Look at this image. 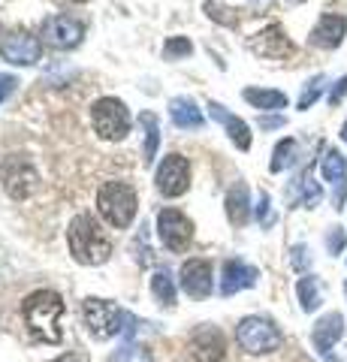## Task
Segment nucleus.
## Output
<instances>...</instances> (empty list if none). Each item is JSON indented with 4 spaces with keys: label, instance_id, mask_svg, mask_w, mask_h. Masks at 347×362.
I'll return each mask as SVG.
<instances>
[{
    "label": "nucleus",
    "instance_id": "bb28decb",
    "mask_svg": "<svg viewBox=\"0 0 347 362\" xmlns=\"http://www.w3.org/2000/svg\"><path fill=\"white\" fill-rule=\"evenodd\" d=\"M296 139H281L275 145V151H272V163H269V169L272 173H281V169H287V166H293V160H296Z\"/></svg>",
    "mask_w": 347,
    "mask_h": 362
},
{
    "label": "nucleus",
    "instance_id": "72a5a7b5",
    "mask_svg": "<svg viewBox=\"0 0 347 362\" xmlns=\"http://www.w3.org/2000/svg\"><path fill=\"white\" fill-rule=\"evenodd\" d=\"M344 97H347V76H341L339 82L332 85V90H329V106H339Z\"/></svg>",
    "mask_w": 347,
    "mask_h": 362
},
{
    "label": "nucleus",
    "instance_id": "f8f14e48",
    "mask_svg": "<svg viewBox=\"0 0 347 362\" xmlns=\"http://www.w3.org/2000/svg\"><path fill=\"white\" fill-rule=\"evenodd\" d=\"M0 54H4V61H9V64L30 66V64H37V61H40L42 45H40L37 37H30V33L16 30V33H9V37L0 42Z\"/></svg>",
    "mask_w": 347,
    "mask_h": 362
},
{
    "label": "nucleus",
    "instance_id": "c03bdc74",
    "mask_svg": "<svg viewBox=\"0 0 347 362\" xmlns=\"http://www.w3.org/2000/svg\"><path fill=\"white\" fill-rule=\"evenodd\" d=\"M344 293H347V284H344Z\"/></svg>",
    "mask_w": 347,
    "mask_h": 362
},
{
    "label": "nucleus",
    "instance_id": "4be33fe9",
    "mask_svg": "<svg viewBox=\"0 0 347 362\" xmlns=\"http://www.w3.org/2000/svg\"><path fill=\"white\" fill-rule=\"evenodd\" d=\"M139 124H142V130H145V163H154V157H158V145H160L158 115H154V112H142Z\"/></svg>",
    "mask_w": 347,
    "mask_h": 362
},
{
    "label": "nucleus",
    "instance_id": "423d86ee",
    "mask_svg": "<svg viewBox=\"0 0 347 362\" xmlns=\"http://www.w3.org/2000/svg\"><path fill=\"white\" fill-rule=\"evenodd\" d=\"M91 124L100 139L118 142L130 133V112L127 106L115 97H100L97 103L91 106Z\"/></svg>",
    "mask_w": 347,
    "mask_h": 362
},
{
    "label": "nucleus",
    "instance_id": "1a4fd4ad",
    "mask_svg": "<svg viewBox=\"0 0 347 362\" xmlns=\"http://www.w3.org/2000/svg\"><path fill=\"white\" fill-rule=\"evenodd\" d=\"M154 181H158V190L163 197H182L184 190L190 187V163H187V157L166 154L163 163L158 166Z\"/></svg>",
    "mask_w": 347,
    "mask_h": 362
},
{
    "label": "nucleus",
    "instance_id": "6e6552de",
    "mask_svg": "<svg viewBox=\"0 0 347 362\" xmlns=\"http://www.w3.org/2000/svg\"><path fill=\"white\" fill-rule=\"evenodd\" d=\"M158 235L172 254H182V251H187L190 239H194V223L178 209H160L158 211Z\"/></svg>",
    "mask_w": 347,
    "mask_h": 362
},
{
    "label": "nucleus",
    "instance_id": "2eb2a0df",
    "mask_svg": "<svg viewBox=\"0 0 347 362\" xmlns=\"http://www.w3.org/2000/svg\"><path fill=\"white\" fill-rule=\"evenodd\" d=\"M344 33H347V18L327 13V16H320V21H317L314 28H311L308 42L314 45V49L332 52V49H339V45L344 42Z\"/></svg>",
    "mask_w": 347,
    "mask_h": 362
},
{
    "label": "nucleus",
    "instance_id": "7ed1b4c3",
    "mask_svg": "<svg viewBox=\"0 0 347 362\" xmlns=\"http://www.w3.org/2000/svg\"><path fill=\"white\" fill-rule=\"evenodd\" d=\"M82 320H85V329L97 341H106L112 335H133L136 326H142L133 314H127L124 308H118L115 302H106V299H85Z\"/></svg>",
    "mask_w": 347,
    "mask_h": 362
},
{
    "label": "nucleus",
    "instance_id": "4468645a",
    "mask_svg": "<svg viewBox=\"0 0 347 362\" xmlns=\"http://www.w3.org/2000/svg\"><path fill=\"white\" fill-rule=\"evenodd\" d=\"M182 290L187 293V296H194V299H206L208 293H211V284H215V275H211V263L208 259H187V263L182 266Z\"/></svg>",
    "mask_w": 347,
    "mask_h": 362
},
{
    "label": "nucleus",
    "instance_id": "aec40b11",
    "mask_svg": "<svg viewBox=\"0 0 347 362\" xmlns=\"http://www.w3.org/2000/svg\"><path fill=\"white\" fill-rule=\"evenodd\" d=\"M248 214H251V206H248V185L245 181H236V185L230 187V194H227V218L242 226L245 221H248Z\"/></svg>",
    "mask_w": 347,
    "mask_h": 362
},
{
    "label": "nucleus",
    "instance_id": "0eeeda50",
    "mask_svg": "<svg viewBox=\"0 0 347 362\" xmlns=\"http://www.w3.org/2000/svg\"><path fill=\"white\" fill-rule=\"evenodd\" d=\"M0 181H4L6 194L13 199H28L33 190H37V169L28 157H18V154H9L4 166H0Z\"/></svg>",
    "mask_w": 347,
    "mask_h": 362
},
{
    "label": "nucleus",
    "instance_id": "58836bf2",
    "mask_svg": "<svg viewBox=\"0 0 347 362\" xmlns=\"http://www.w3.org/2000/svg\"><path fill=\"white\" fill-rule=\"evenodd\" d=\"M54 362H91V359H88L85 354H64V356H58Z\"/></svg>",
    "mask_w": 347,
    "mask_h": 362
},
{
    "label": "nucleus",
    "instance_id": "a878e982",
    "mask_svg": "<svg viewBox=\"0 0 347 362\" xmlns=\"http://www.w3.org/2000/svg\"><path fill=\"white\" fill-rule=\"evenodd\" d=\"M203 9H206V16H208L211 21H218V25H223V28H236V25H239L236 9L227 6V4H220V0H206Z\"/></svg>",
    "mask_w": 347,
    "mask_h": 362
},
{
    "label": "nucleus",
    "instance_id": "ea45409f",
    "mask_svg": "<svg viewBox=\"0 0 347 362\" xmlns=\"http://www.w3.org/2000/svg\"><path fill=\"white\" fill-rule=\"evenodd\" d=\"M251 4H254V6H260V9H263V6H269V4H272V0H251Z\"/></svg>",
    "mask_w": 347,
    "mask_h": 362
},
{
    "label": "nucleus",
    "instance_id": "393cba45",
    "mask_svg": "<svg viewBox=\"0 0 347 362\" xmlns=\"http://www.w3.org/2000/svg\"><path fill=\"white\" fill-rule=\"evenodd\" d=\"M320 173L327 181H344L347 178V160H344V154L339 148H329L327 154H323V163H320Z\"/></svg>",
    "mask_w": 347,
    "mask_h": 362
},
{
    "label": "nucleus",
    "instance_id": "a211bd4d",
    "mask_svg": "<svg viewBox=\"0 0 347 362\" xmlns=\"http://www.w3.org/2000/svg\"><path fill=\"white\" fill-rule=\"evenodd\" d=\"M208 115L227 127V133H230V139H233V145H236V148H242V151L251 148V127H248V124H245L242 118H236L233 112H227L220 103H208Z\"/></svg>",
    "mask_w": 347,
    "mask_h": 362
},
{
    "label": "nucleus",
    "instance_id": "b1692460",
    "mask_svg": "<svg viewBox=\"0 0 347 362\" xmlns=\"http://www.w3.org/2000/svg\"><path fill=\"white\" fill-rule=\"evenodd\" d=\"M151 293H154V299H158V305H163V308H172V305H175V284H172V275L166 269L154 272Z\"/></svg>",
    "mask_w": 347,
    "mask_h": 362
},
{
    "label": "nucleus",
    "instance_id": "2f4dec72",
    "mask_svg": "<svg viewBox=\"0 0 347 362\" xmlns=\"http://www.w3.org/2000/svg\"><path fill=\"white\" fill-rule=\"evenodd\" d=\"M257 221H260L263 226H272V221H275L272 199H269V194H260V202H257Z\"/></svg>",
    "mask_w": 347,
    "mask_h": 362
},
{
    "label": "nucleus",
    "instance_id": "9d476101",
    "mask_svg": "<svg viewBox=\"0 0 347 362\" xmlns=\"http://www.w3.org/2000/svg\"><path fill=\"white\" fill-rule=\"evenodd\" d=\"M85 37V25L70 16H52L42 21V42L52 49H76Z\"/></svg>",
    "mask_w": 347,
    "mask_h": 362
},
{
    "label": "nucleus",
    "instance_id": "c756f323",
    "mask_svg": "<svg viewBox=\"0 0 347 362\" xmlns=\"http://www.w3.org/2000/svg\"><path fill=\"white\" fill-rule=\"evenodd\" d=\"M109 362H151V354L142 344H124L109 356Z\"/></svg>",
    "mask_w": 347,
    "mask_h": 362
},
{
    "label": "nucleus",
    "instance_id": "4c0bfd02",
    "mask_svg": "<svg viewBox=\"0 0 347 362\" xmlns=\"http://www.w3.org/2000/svg\"><path fill=\"white\" fill-rule=\"evenodd\" d=\"M281 124H284V118H281V115H275V118H260V127H263V130L281 127Z\"/></svg>",
    "mask_w": 347,
    "mask_h": 362
},
{
    "label": "nucleus",
    "instance_id": "39448f33",
    "mask_svg": "<svg viewBox=\"0 0 347 362\" xmlns=\"http://www.w3.org/2000/svg\"><path fill=\"white\" fill-rule=\"evenodd\" d=\"M236 341L242 344V350H248L254 356L272 354V350L281 347V329L269 320V317H245L236 326Z\"/></svg>",
    "mask_w": 347,
    "mask_h": 362
},
{
    "label": "nucleus",
    "instance_id": "c85d7f7f",
    "mask_svg": "<svg viewBox=\"0 0 347 362\" xmlns=\"http://www.w3.org/2000/svg\"><path fill=\"white\" fill-rule=\"evenodd\" d=\"M323 85H327V76H314V78H308L305 88H302V97H299V109L305 112L317 103V97L323 94Z\"/></svg>",
    "mask_w": 347,
    "mask_h": 362
},
{
    "label": "nucleus",
    "instance_id": "9b49d317",
    "mask_svg": "<svg viewBox=\"0 0 347 362\" xmlns=\"http://www.w3.org/2000/svg\"><path fill=\"white\" fill-rule=\"evenodd\" d=\"M251 52L260 54V58H269V61H281V58L293 54V42H290L281 25H269L266 30L251 37Z\"/></svg>",
    "mask_w": 347,
    "mask_h": 362
},
{
    "label": "nucleus",
    "instance_id": "f257e3e1",
    "mask_svg": "<svg viewBox=\"0 0 347 362\" xmlns=\"http://www.w3.org/2000/svg\"><path fill=\"white\" fill-rule=\"evenodd\" d=\"M66 245L76 263L82 266H103L112 257V239L91 214H76L66 230Z\"/></svg>",
    "mask_w": 347,
    "mask_h": 362
},
{
    "label": "nucleus",
    "instance_id": "dca6fc26",
    "mask_svg": "<svg viewBox=\"0 0 347 362\" xmlns=\"http://www.w3.org/2000/svg\"><path fill=\"white\" fill-rule=\"evenodd\" d=\"M344 335V317L339 311H332V314H323L320 320L314 323V332H311V341H314V350L317 354H323L329 362H335L329 356V350L339 344V338Z\"/></svg>",
    "mask_w": 347,
    "mask_h": 362
},
{
    "label": "nucleus",
    "instance_id": "6ab92c4d",
    "mask_svg": "<svg viewBox=\"0 0 347 362\" xmlns=\"http://www.w3.org/2000/svg\"><path fill=\"white\" fill-rule=\"evenodd\" d=\"M170 118H172L175 127H182V130L203 127V112L196 109V103L190 97H172L170 100Z\"/></svg>",
    "mask_w": 347,
    "mask_h": 362
},
{
    "label": "nucleus",
    "instance_id": "473e14b6",
    "mask_svg": "<svg viewBox=\"0 0 347 362\" xmlns=\"http://www.w3.org/2000/svg\"><path fill=\"white\" fill-rule=\"evenodd\" d=\"M327 245H329V251H332V254L344 251V245H347V235H344V230H341V226H332V233L327 235Z\"/></svg>",
    "mask_w": 347,
    "mask_h": 362
},
{
    "label": "nucleus",
    "instance_id": "f03ea898",
    "mask_svg": "<svg viewBox=\"0 0 347 362\" xmlns=\"http://www.w3.org/2000/svg\"><path fill=\"white\" fill-rule=\"evenodd\" d=\"M64 299L61 293L54 290H37L30 293V296L25 299V308H21V314H25V323L30 326L33 335H40L42 341H52L58 344L64 332H61V320H64Z\"/></svg>",
    "mask_w": 347,
    "mask_h": 362
},
{
    "label": "nucleus",
    "instance_id": "cd10ccee",
    "mask_svg": "<svg viewBox=\"0 0 347 362\" xmlns=\"http://www.w3.org/2000/svg\"><path fill=\"white\" fill-rule=\"evenodd\" d=\"M296 187H299V197H296V202L299 206H305V209H314L317 202L323 199V190H320V185L311 175H302L299 181H296Z\"/></svg>",
    "mask_w": 347,
    "mask_h": 362
},
{
    "label": "nucleus",
    "instance_id": "20e7f679",
    "mask_svg": "<svg viewBox=\"0 0 347 362\" xmlns=\"http://www.w3.org/2000/svg\"><path fill=\"white\" fill-rule=\"evenodd\" d=\"M136 190H133L127 181H106L103 187L97 190V211L103 214V221L115 230H127L136 218Z\"/></svg>",
    "mask_w": 347,
    "mask_h": 362
},
{
    "label": "nucleus",
    "instance_id": "c9c22d12",
    "mask_svg": "<svg viewBox=\"0 0 347 362\" xmlns=\"http://www.w3.org/2000/svg\"><path fill=\"white\" fill-rule=\"evenodd\" d=\"M16 85H18V78L16 76H9V73H0V103H4V100L13 94L16 90Z\"/></svg>",
    "mask_w": 347,
    "mask_h": 362
},
{
    "label": "nucleus",
    "instance_id": "37998d69",
    "mask_svg": "<svg viewBox=\"0 0 347 362\" xmlns=\"http://www.w3.org/2000/svg\"><path fill=\"white\" fill-rule=\"evenodd\" d=\"M290 4H302V0H290Z\"/></svg>",
    "mask_w": 347,
    "mask_h": 362
},
{
    "label": "nucleus",
    "instance_id": "ddd939ff",
    "mask_svg": "<svg viewBox=\"0 0 347 362\" xmlns=\"http://www.w3.org/2000/svg\"><path fill=\"white\" fill-rule=\"evenodd\" d=\"M190 354L196 362H220L227 354V341L218 326H199V329L190 335Z\"/></svg>",
    "mask_w": 347,
    "mask_h": 362
},
{
    "label": "nucleus",
    "instance_id": "412c9836",
    "mask_svg": "<svg viewBox=\"0 0 347 362\" xmlns=\"http://www.w3.org/2000/svg\"><path fill=\"white\" fill-rule=\"evenodd\" d=\"M254 109H266V112H278L287 106V94L284 90H272V88H245L242 94Z\"/></svg>",
    "mask_w": 347,
    "mask_h": 362
},
{
    "label": "nucleus",
    "instance_id": "7c9ffc66",
    "mask_svg": "<svg viewBox=\"0 0 347 362\" xmlns=\"http://www.w3.org/2000/svg\"><path fill=\"white\" fill-rule=\"evenodd\" d=\"M190 52H194V42H190L187 37H170V40H166V45H163V58H170V61L187 58Z\"/></svg>",
    "mask_w": 347,
    "mask_h": 362
},
{
    "label": "nucleus",
    "instance_id": "5701e85b",
    "mask_svg": "<svg viewBox=\"0 0 347 362\" xmlns=\"http://www.w3.org/2000/svg\"><path fill=\"white\" fill-rule=\"evenodd\" d=\"M296 293H299V302H302V311H317L320 308V284H317V278L314 275H305V278H299V284H296Z\"/></svg>",
    "mask_w": 347,
    "mask_h": 362
},
{
    "label": "nucleus",
    "instance_id": "79ce46f5",
    "mask_svg": "<svg viewBox=\"0 0 347 362\" xmlns=\"http://www.w3.org/2000/svg\"><path fill=\"white\" fill-rule=\"evenodd\" d=\"M73 4H88V0H73Z\"/></svg>",
    "mask_w": 347,
    "mask_h": 362
},
{
    "label": "nucleus",
    "instance_id": "f704fd0d",
    "mask_svg": "<svg viewBox=\"0 0 347 362\" xmlns=\"http://www.w3.org/2000/svg\"><path fill=\"white\" fill-rule=\"evenodd\" d=\"M290 254H293V257H290V263H293V269H305V266L311 263V257H308V247H305V245H296Z\"/></svg>",
    "mask_w": 347,
    "mask_h": 362
},
{
    "label": "nucleus",
    "instance_id": "f3484780",
    "mask_svg": "<svg viewBox=\"0 0 347 362\" xmlns=\"http://www.w3.org/2000/svg\"><path fill=\"white\" fill-rule=\"evenodd\" d=\"M257 278H260V272L254 266L242 263V259H227L223 263V272H220V293L223 296H233V293H242L257 284Z\"/></svg>",
    "mask_w": 347,
    "mask_h": 362
},
{
    "label": "nucleus",
    "instance_id": "e433bc0d",
    "mask_svg": "<svg viewBox=\"0 0 347 362\" xmlns=\"http://www.w3.org/2000/svg\"><path fill=\"white\" fill-rule=\"evenodd\" d=\"M332 199H335V209H341V202L347 199V178L339 181V187H335V197Z\"/></svg>",
    "mask_w": 347,
    "mask_h": 362
},
{
    "label": "nucleus",
    "instance_id": "a19ab883",
    "mask_svg": "<svg viewBox=\"0 0 347 362\" xmlns=\"http://www.w3.org/2000/svg\"><path fill=\"white\" fill-rule=\"evenodd\" d=\"M341 139H344V145H347V121L341 124Z\"/></svg>",
    "mask_w": 347,
    "mask_h": 362
}]
</instances>
